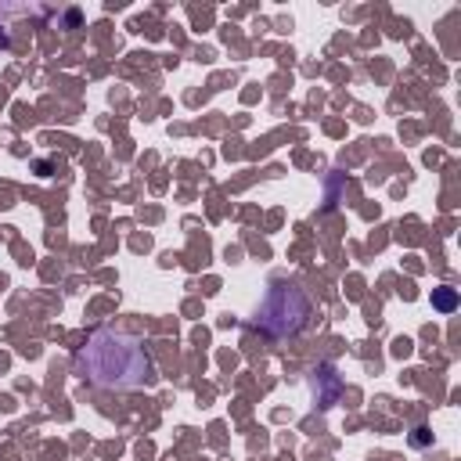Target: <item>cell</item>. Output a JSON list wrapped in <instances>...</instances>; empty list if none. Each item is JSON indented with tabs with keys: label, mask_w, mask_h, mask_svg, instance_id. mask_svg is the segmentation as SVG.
I'll return each mask as SVG.
<instances>
[{
	"label": "cell",
	"mask_w": 461,
	"mask_h": 461,
	"mask_svg": "<svg viewBox=\"0 0 461 461\" xmlns=\"http://www.w3.org/2000/svg\"><path fill=\"white\" fill-rule=\"evenodd\" d=\"M83 375L101 389H137L151 382V360L144 346L122 331L101 328L79 349Z\"/></svg>",
	"instance_id": "6da1fadb"
},
{
	"label": "cell",
	"mask_w": 461,
	"mask_h": 461,
	"mask_svg": "<svg viewBox=\"0 0 461 461\" xmlns=\"http://www.w3.org/2000/svg\"><path fill=\"white\" fill-rule=\"evenodd\" d=\"M310 317V299L295 285H270L259 303V324L270 335H295Z\"/></svg>",
	"instance_id": "7a4b0ae2"
},
{
	"label": "cell",
	"mask_w": 461,
	"mask_h": 461,
	"mask_svg": "<svg viewBox=\"0 0 461 461\" xmlns=\"http://www.w3.org/2000/svg\"><path fill=\"white\" fill-rule=\"evenodd\" d=\"M432 306L443 310V313L454 310V306H457V292H454V288H432Z\"/></svg>",
	"instance_id": "3957f363"
}]
</instances>
